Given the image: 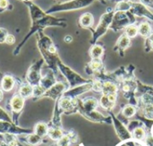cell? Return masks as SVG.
I'll list each match as a JSON object with an SVG mask.
<instances>
[{
	"instance_id": "1",
	"label": "cell",
	"mask_w": 153,
	"mask_h": 146,
	"mask_svg": "<svg viewBox=\"0 0 153 146\" xmlns=\"http://www.w3.org/2000/svg\"><path fill=\"white\" fill-rule=\"evenodd\" d=\"M93 0H72L69 2L62 3L56 4L49 8L47 13H55V12H61V11H69V10H74V9H79L84 6H87L90 4Z\"/></svg>"
},
{
	"instance_id": "2",
	"label": "cell",
	"mask_w": 153,
	"mask_h": 146,
	"mask_svg": "<svg viewBox=\"0 0 153 146\" xmlns=\"http://www.w3.org/2000/svg\"><path fill=\"white\" fill-rule=\"evenodd\" d=\"M42 65H43V60L37 61L35 64H33L30 67V69L27 72V74H26L27 83L31 85L33 88L39 85L40 80L42 78L41 73H40V68Z\"/></svg>"
},
{
	"instance_id": "3",
	"label": "cell",
	"mask_w": 153,
	"mask_h": 146,
	"mask_svg": "<svg viewBox=\"0 0 153 146\" xmlns=\"http://www.w3.org/2000/svg\"><path fill=\"white\" fill-rule=\"evenodd\" d=\"M0 133L3 134H25V133H30L29 130H24L22 128H18L14 126H13L9 122H0Z\"/></svg>"
},
{
	"instance_id": "4",
	"label": "cell",
	"mask_w": 153,
	"mask_h": 146,
	"mask_svg": "<svg viewBox=\"0 0 153 146\" xmlns=\"http://www.w3.org/2000/svg\"><path fill=\"white\" fill-rule=\"evenodd\" d=\"M64 91H65V84L63 83H55L48 91H46L45 93L42 95V97H49V98H52V99H56Z\"/></svg>"
},
{
	"instance_id": "5",
	"label": "cell",
	"mask_w": 153,
	"mask_h": 146,
	"mask_svg": "<svg viewBox=\"0 0 153 146\" xmlns=\"http://www.w3.org/2000/svg\"><path fill=\"white\" fill-rule=\"evenodd\" d=\"M10 105H11V109L13 112L15 113H19L24 106V98H22V96H20L19 94L14 95L10 101Z\"/></svg>"
},
{
	"instance_id": "6",
	"label": "cell",
	"mask_w": 153,
	"mask_h": 146,
	"mask_svg": "<svg viewBox=\"0 0 153 146\" xmlns=\"http://www.w3.org/2000/svg\"><path fill=\"white\" fill-rule=\"evenodd\" d=\"M15 86L14 78L12 75H4L1 81V87L5 92H11Z\"/></svg>"
},
{
	"instance_id": "7",
	"label": "cell",
	"mask_w": 153,
	"mask_h": 146,
	"mask_svg": "<svg viewBox=\"0 0 153 146\" xmlns=\"http://www.w3.org/2000/svg\"><path fill=\"white\" fill-rule=\"evenodd\" d=\"M138 31L139 34L144 38H150L152 35V26L147 22H143L142 23H140V25L138 26Z\"/></svg>"
},
{
	"instance_id": "8",
	"label": "cell",
	"mask_w": 153,
	"mask_h": 146,
	"mask_svg": "<svg viewBox=\"0 0 153 146\" xmlns=\"http://www.w3.org/2000/svg\"><path fill=\"white\" fill-rule=\"evenodd\" d=\"M55 78L51 74H47L46 76L42 77L39 83V87H41L45 92L48 91L49 88H51L55 84Z\"/></svg>"
},
{
	"instance_id": "9",
	"label": "cell",
	"mask_w": 153,
	"mask_h": 146,
	"mask_svg": "<svg viewBox=\"0 0 153 146\" xmlns=\"http://www.w3.org/2000/svg\"><path fill=\"white\" fill-rule=\"evenodd\" d=\"M18 94L20 96H22V98H24V99L32 97V95H33V87L31 85H30L29 83H23L19 88Z\"/></svg>"
},
{
	"instance_id": "10",
	"label": "cell",
	"mask_w": 153,
	"mask_h": 146,
	"mask_svg": "<svg viewBox=\"0 0 153 146\" xmlns=\"http://www.w3.org/2000/svg\"><path fill=\"white\" fill-rule=\"evenodd\" d=\"M93 22H94L93 15L91 13H83L80 18V24L82 27H85V28H89V27L92 26Z\"/></svg>"
},
{
	"instance_id": "11",
	"label": "cell",
	"mask_w": 153,
	"mask_h": 146,
	"mask_svg": "<svg viewBox=\"0 0 153 146\" xmlns=\"http://www.w3.org/2000/svg\"><path fill=\"white\" fill-rule=\"evenodd\" d=\"M59 107L63 110L69 111V110H73V108L74 107V101L71 98L64 97L59 101Z\"/></svg>"
},
{
	"instance_id": "12",
	"label": "cell",
	"mask_w": 153,
	"mask_h": 146,
	"mask_svg": "<svg viewBox=\"0 0 153 146\" xmlns=\"http://www.w3.org/2000/svg\"><path fill=\"white\" fill-rule=\"evenodd\" d=\"M48 129L49 128H48V127L47 124L42 123V122H39V123H38L35 126V127H34V133L36 135H38L39 136H40V137L43 138L44 136H46L48 135Z\"/></svg>"
},
{
	"instance_id": "13",
	"label": "cell",
	"mask_w": 153,
	"mask_h": 146,
	"mask_svg": "<svg viewBox=\"0 0 153 146\" xmlns=\"http://www.w3.org/2000/svg\"><path fill=\"white\" fill-rule=\"evenodd\" d=\"M48 136H49L50 139H52L54 141H59L64 136V134H63V131L60 128L54 127V128H49L48 129Z\"/></svg>"
},
{
	"instance_id": "14",
	"label": "cell",
	"mask_w": 153,
	"mask_h": 146,
	"mask_svg": "<svg viewBox=\"0 0 153 146\" xmlns=\"http://www.w3.org/2000/svg\"><path fill=\"white\" fill-rule=\"evenodd\" d=\"M104 54V48L100 45H94L91 49V56L92 59H100Z\"/></svg>"
},
{
	"instance_id": "15",
	"label": "cell",
	"mask_w": 153,
	"mask_h": 146,
	"mask_svg": "<svg viewBox=\"0 0 153 146\" xmlns=\"http://www.w3.org/2000/svg\"><path fill=\"white\" fill-rule=\"evenodd\" d=\"M130 44H131V39H130L128 36H126V34H123V35L119 38V39H118V41H117V46L120 49L124 50V49L127 48L130 46Z\"/></svg>"
},
{
	"instance_id": "16",
	"label": "cell",
	"mask_w": 153,
	"mask_h": 146,
	"mask_svg": "<svg viewBox=\"0 0 153 146\" xmlns=\"http://www.w3.org/2000/svg\"><path fill=\"white\" fill-rule=\"evenodd\" d=\"M41 142H42V137L36 135L35 133H30V134L28 135V136H27V143H28L30 145H39Z\"/></svg>"
},
{
	"instance_id": "17",
	"label": "cell",
	"mask_w": 153,
	"mask_h": 146,
	"mask_svg": "<svg viewBox=\"0 0 153 146\" xmlns=\"http://www.w3.org/2000/svg\"><path fill=\"white\" fill-rule=\"evenodd\" d=\"M125 34L126 36H128L130 39L136 37L139 34L138 27L136 25H134V24H130V25L126 26V29H125Z\"/></svg>"
},
{
	"instance_id": "18",
	"label": "cell",
	"mask_w": 153,
	"mask_h": 146,
	"mask_svg": "<svg viewBox=\"0 0 153 146\" xmlns=\"http://www.w3.org/2000/svg\"><path fill=\"white\" fill-rule=\"evenodd\" d=\"M102 91L104 92V94H110V93H117V86L115 83L107 82L103 83Z\"/></svg>"
},
{
	"instance_id": "19",
	"label": "cell",
	"mask_w": 153,
	"mask_h": 146,
	"mask_svg": "<svg viewBox=\"0 0 153 146\" xmlns=\"http://www.w3.org/2000/svg\"><path fill=\"white\" fill-rule=\"evenodd\" d=\"M100 104H101V107L106 109V110H111L115 104H113L112 102H110V101L108 100V97L107 94H103L101 99H100Z\"/></svg>"
},
{
	"instance_id": "20",
	"label": "cell",
	"mask_w": 153,
	"mask_h": 146,
	"mask_svg": "<svg viewBox=\"0 0 153 146\" xmlns=\"http://www.w3.org/2000/svg\"><path fill=\"white\" fill-rule=\"evenodd\" d=\"M136 113V110L134 106L132 105H127L124 108L123 110V115L126 118H132L134 116V114Z\"/></svg>"
},
{
	"instance_id": "21",
	"label": "cell",
	"mask_w": 153,
	"mask_h": 146,
	"mask_svg": "<svg viewBox=\"0 0 153 146\" xmlns=\"http://www.w3.org/2000/svg\"><path fill=\"white\" fill-rule=\"evenodd\" d=\"M133 136L137 140H143L145 137V131L143 127H136L133 132Z\"/></svg>"
},
{
	"instance_id": "22",
	"label": "cell",
	"mask_w": 153,
	"mask_h": 146,
	"mask_svg": "<svg viewBox=\"0 0 153 146\" xmlns=\"http://www.w3.org/2000/svg\"><path fill=\"white\" fill-rule=\"evenodd\" d=\"M90 67L93 70H100L102 67V62L100 59H92L91 62L90 63Z\"/></svg>"
},
{
	"instance_id": "23",
	"label": "cell",
	"mask_w": 153,
	"mask_h": 146,
	"mask_svg": "<svg viewBox=\"0 0 153 146\" xmlns=\"http://www.w3.org/2000/svg\"><path fill=\"white\" fill-rule=\"evenodd\" d=\"M0 121L2 122H9L11 123V118L8 116V114L0 107Z\"/></svg>"
},
{
	"instance_id": "24",
	"label": "cell",
	"mask_w": 153,
	"mask_h": 146,
	"mask_svg": "<svg viewBox=\"0 0 153 146\" xmlns=\"http://www.w3.org/2000/svg\"><path fill=\"white\" fill-rule=\"evenodd\" d=\"M7 35H8L7 31L4 28H0V43L5 42V39Z\"/></svg>"
},
{
	"instance_id": "25",
	"label": "cell",
	"mask_w": 153,
	"mask_h": 146,
	"mask_svg": "<svg viewBox=\"0 0 153 146\" xmlns=\"http://www.w3.org/2000/svg\"><path fill=\"white\" fill-rule=\"evenodd\" d=\"M69 136H63L62 139L58 141V146H69Z\"/></svg>"
},
{
	"instance_id": "26",
	"label": "cell",
	"mask_w": 153,
	"mask_h": 146,
	"mask_svg": "<svg viewBox=\"0 0 153 146\" xmlns=\"http://www.w3.org/2000/svg\"><path fill=\"white\" fill-rule=\"evenodd\" d=\"M5 42H6L7 44H9V45L13 44V43L15 42V38H14V36H13V35H11V34H8V35L6 36Z\"/></svg>"
},
{
	"instance_id": "27",
	"label": "cell",
	"mask_w": 153,
	"mask_h": 146,
	"mask_svg": "<svg viewBox=\"0 0 153 146\" xmlns=\"http://www.w3.org/2000/svg\"><path fill=\"white\" fill-rule=\"evenodd\" d=\"M102 87H103V83H101L100 82L97 81L94 83V85H93V89L97 92H100L102 91Z\"/></svg>"
},
{
	"instance_id": "28",
	"label": "cell",
	"mask_w": 153,
	"mask_h": 146,
	"mask_svg": "<svg viewBox=\"0 0 153 146\" xmlns=\"http://www.w3.org/2000/svg\"><path fill=\"white\" fill-rule=\"evenodd\" d=\"M8 5V0H0V8L4 9Z\"/></svg>"
},
{
	"instance_id": "29",
	"label": "cell",
	"mask_w": 153,
	"mask_h": 146,
	"mask_svg": "<svg viewBox=\"0 0 153 146\" xmlns=\"http://www.w3.org/2000/svg\"><path fill=\"white\" fill-rule=\"evenodd\" d=\"M72 39H73V38H72L71 36H65V42H71Z\"/></svg>"
},
{
	"instance_id": "30",
	"label": "cell",
	"mask_w": 153,
	"mask_h": 146,
	"mask_svg": "<svg viewBox=\"0 0 153 146\" xmlns=\"http://www.w3.org/2000/svg\"><path fill=\"white\" fill-rule=\"evenodd\" d=\"M123 90H124V91H126V92H128V91L130 90V86H129V85H127V84H126V85H124Z\"/></svg>"
},
{
	"instance_id": "31",
	"label": "cell",
	"mask_w": 153,
	"mask_h": 146,
	"mask_svg": "<svg viewBox=\"0 0 153 146\" xmlns=\"http://www.w3.org/2000/svg\"><path fill=\"white\" fill-rule=\"evenodd\" d=\"M3 97H4V95H3V92H2V90L0 89V101L3 100Z\"/></svg>"
},
{
	"instance_id": "32",
	"label": "cell",
	"mask_w": 153,
	"mask_h": 146,
	"mask_svg": "<svg viewBox=\"0 0 153 146\" xmlns=\"http://www.w3.org/2000/svg\"><path fill=\"white\" fill-rule=\"evenodd\" d=\"M150 46L153 49V39H151V40H150Z\"/></svg>"
},
{
	"instance_id": "33",
	"label": "cell",
	"mask_w": 153,
	"mask_h": 146,
	"mask_svg": "<svg viewBox=\"0 0 153 146\" xmlns=\"http://www.w3.org/2000/svg\"><path fill=\"white\" fill-rule=\"evenodd\" d=\"M22 1H27V2H29L30 0H22Z\"/></svg>"
}]
</instances>
